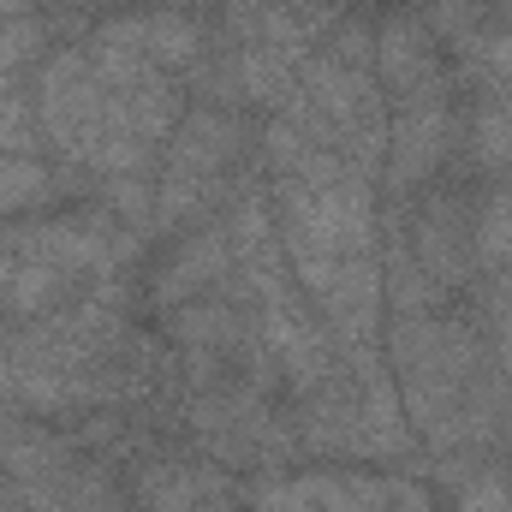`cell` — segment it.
<instances>
[{
  "label": "cell",
  "mask_w": 512,
  "mask_h": 512,
  "mask_svg": "<svg viewBox=\"0 0 512 512\" xmlns=\"http://www.w3.org/2000/svg\"><path fill=\"white\" fill-rule=\"evenodd\" d=\"M54 197V173L36 155H0V215L42 209Z\"/></svg>",
  "instance_id": "e0dca14e"
},
{
  "label": "cell",
  "mask_w": 512,
  "mask_h": 512,
  "mask_svg": "<svg viewBox=\"0 0 512 512\" xmlns=\"http://www.w3.org/2000/svg\"><path fill=\"white\" fill-rule=\"evenodd\" d=\"M501 310H507V322H512V268H507V280H501Z\"/></svg>",
  "instance_id": "f546056e"
},
{
  "label": "cell",
  "mask_w": 512,
  "mask_h": 512,
  "mask_svg": "<svg viewBox=\"0 0 512 512\" xmlns=\"http://www.w3.org/2000/svg\"><path fill=\"white\" fill-rule=\"evenodd\" d=\"M304 441L322 447V453H370V435H364V393L346 382L310 387V405H304Z\"/></svg>",
  "instance_id": "ba28073f"
},
{
  "label": "cell",
  "mask_w": 512,
  "mask_h": 512,
  "mask_svg": "<svg viewBox=\"0 0 512 512\" xmlns=\"http://www.w3.org/2000/svg\"><path fill=\"white\" fill-rule=\"evenodd\" d=\"M143 48H149V66H155V72H179V66L197 60L203 36H197V24L179 18V12H143Z\"/></svg>",
  "instance_id": "9a60e30c"
},
{
  "label": "cell",
  "mask_w": 512,
  "mask_h": 512,
  "mask_svg": "<svg viewBox=\"0 0 512 512\" xmlns=\"http://www.w3.org/2000/svg\"><path fill=\"white\" fill-rule=\"evenodd\" d=\"M465 48H471V60H477V72H483V78L512 84V30H495V36H465Z\"/></svg>",
  "instance_id": "cb8c5ba5"
},
{
  "label": "cell",
  "mask_w": 512,
  "mask_h": 512,
  "mask_svg": "<svg viewBox=\"0 0 512 512\" xmlns=\"http://www.w3.org/2000/svg\"><path fill=\"white\" fill-rule=\"evenodd\" d=\"M262 340H268V352L280 358V370L292 376V387H322L334 376V346H328V334L286 298V304H268L262 310Z\"/></svg>",
  "instance_id": "277c9868"
},
{
  "label": "cell",
  "mask_w": 512,
  "mask_h": 512,
  "mask_svg": "<svg viewBox=\"0 0 512 512\" xmlns=\"http://www.w3.org/2000/svg\"><path fill=\"white\" fill-rule=\"evenodd\" d=\"M161 6H185V0H161Z\"/></svg>",
  "instance_id": "1f68e13d"
},
{
  "label": "cell",
  "mask_w": 512,
  "mask_h": 512,
  "mask_svg": "<svg viewBox=\"0 0 512 512\" xmlns=\"http://www.w3.org/2000/svg\"><path fill=\"white\" fill-rule=\"evenodd\" d=\"M179 340L191 346V352H215L221 340H233V316H227V304H179Z\"/></svg>",
  "instance_id": "7402d4cb"
},
{
  "label": "cell",
  "mask_w": 512,
  "mask_h": 512,
  "mask_svg": "<svg viewBox=\"0 0 512 512\" xmlns=\"http://www.w3.org/2000/svg\"><path fill=\"white\" fill-rule=\"evenodd\" d=\"M322 304H328V322H334L340 346L358 352V364H370V346H376V328H382V268H376V256L346 262V274L334 280V292Z\"/></svg>",
  "instance_id": "5b68a950"
},
{
  "label": "cell",
  "mask_w": 512,
  "mask_h": 512,
  "mask_svg": "<svg viewBox=\"0 0 512 512\" xmlns=\"http://www.w3.org/2000/svg\"><path fill=\"white\" fill-rule=\"evenodd\" d=\"M233 78H239V90H245L251 102L286 108V102H292V90H298V60H286V54H280V48H268V42H245V54H239V66H233Z\"/></svg>",
  "instance_id": "7c38bea8"
},
{
  "label": "cell",
  "mask_w": 512,
  "mask_h": 512,
  "mask_svg": "<svg viewBox=\"0 0 512 512\" xmlns=\"http://www.w3.org/2000/svg\"><path fill=\"white\" fill-rule=\"evenodd\" d=\"M417 262L435 286H453L465 274V245H459V227H453V203H429L423 221H417Z\"/></svg>",
  "instance_id": "8fae6325"
},
{
  "label": "cell",
  "mask_w": 512,
  "mask_h": 512,
  "mask_svg": "<svg viewBox=\"0 0 512 512\" xmlns=\"http://www.w3.org/2000/svg\"><path fill=\"white\" fill-rule=\"evenodd\" d=\"M197 471H185V465H155V471H143V483H137V501L143 512H197Z\"/></svg>",
  "instance_id": "ac0fdd59"
},
{
  "label": "cell",
  "mask_w": 512,
  "mask_h": 512,
  "mask_svg": "<svg viewBox=\"0 0 512 512\" xmlns=\"http://www.w3.org/2000/svg\"><path fill=\"white\" fill-rule=\"evenodd\" d=\"M66 280H72V274H60V268H48V262H18V274L0 286V310H12V316H24V322H42V316L60 304Z\"/></svg>",
  "instance_id": "5bb4252c"
},
{
  "label": "cell",
  "mask_w": 512,
  "mask_h": 512,
  "mask_svg": "<svg viewBox=\"0 0 512 512\" xmlns=\"http://www.w3.org/2000/svg\"><path fill=\"white\" fill-rule=\"evenodd\" d=\"M239 155V126L227 114H185L167 149V179H191V185H215V173Z\"/></svg>",
  "instance_id": "52a82bcc"
},
{
  "label": "cell",
  "mask_w": 512,
  "mask_h": 512,
  "mask_svg": "<svg viewBox=\"0 0 512 512\" xmlns=\"http://www.w3.org/2000/svg\"><path fill=\"white\" fill-rule=\"evenodd\" d=\"M0 465L18 483H48V477H60V447H54V435L30 429L18 417H0Z\"/></svg>",
  "instance_id": "4fadbf2b"
},
{
  "label": "cell",
  "mask_w": 512,
  "mask_h": 512,
  "mask_svg": "<svg viewBox=\"0 0 512 512\" xmlns=\"http://www.w3.org/2000/svg\"><path fill=\"white\" fill-rule=\"evenodd\" d=\"M36 114L54 149H66L72 161H90L96 143H102V114H108V96L84 60V48H66L42 66V84H36Z\"/></svg>",
  "instance_id": "7a4b0ae2"
},
{
  "label": "cell",
  "mask_w": 512,
  "mask_h": 512,
  "mask_svg": "<svg viewBox=\"0 0 512 512\" xmlns=\"http://www.w3.org/2000/svg\"><path fill=\"white\" fill-rule=\"evenodd\" d=\"M108 203H114V215H126L131 227H149V191H143V179H137V173H126V179H114Z\"/></svg>",
  "instance_id": "83f0119b"
},
{
  "label": "cell",
  "mask_w": 512,
  "mask_h": 512,
  "mask_svg": "<svg viewBox=\"0 0 512 512\" xmlns=\"http://www.w3.org/2000/svg\"><path fill=\"white\" fill-rule=\"evenodd\" d=\"M251 507L256 512H316V501H310L304 483H256Z\"/></svg>",
  "instance_id": "4316f807"
},
{
  "label": "cell",
  "mask_w": 512,
  "mask_h": 512,
  "mask_svg": "<svg viewBox=\"0 0 512 512\" xmlns=\"http://www.w3.org/2000/svg\"><path fill=\"white\" fill-rule=\"evenodd\" d=\"M310 489L316 512H387V483L376 477H334V471H310L298 477Z\"/></svg>",
  "instance_id": "2e32d148"
},
{
  "label": "cell",
  "mask_w": 512,
  "mask_h": 512,
  "mask_svg": "<svg viewBox=\"0 0 512 512\" xmlns=\"http://www.w3.org/2000/svg\"><path fill=\"white\" fill-rule=\"evenodd\" d=\"M477 161L489 173H512V102H489L477 114Z\"/></svg>",
  "instance_id": "44dd1931"
},
{
  "label": "cell",
  "mask_w": 512,
  "mask_h": 512,
  "mask_svg": "<svg viewBox=\"0 0 512 512\" xmlns=\"http://www.w3.org/2000/svg\"><path fill=\"white\" fill-rule=\"evenodd\" d=\"M387 292H393L399 316H429V304H435V292H441V286L423 274V262H417V256L393 245V256H387Z\"/></svg>",
  "instance_id": "d6986e66"
},
{
  "label": "cell",
  "mask_w": 512,
  "mask_h": 512,
  "mask_svg": "<svg viewBox=\"0 0 512 512\" xmlns=\"http://www.w3.org/2000/svg\"><path fill=\"white\" fill-rule=\"evenodd\" d=\"M227 268H233V239H227V227H203V233H191V239L179 245V256L161 268L155 304H185V298L209 292Z\"/></svg>",
  "instance_id": "9c48e42d"
},
{
  "label": "cell",
  "mask_w": 512,
  "mask_h": 512,
  "mask_svg": "<svg viewBox=\"0 0 512 512\" xmlns=\"http://www.w3.org/2000/svg\"><path fill=\"white\" fill-rule=\"evenodd\" d=\"M6 346H12V340H6V322H0V358H6Z\"/></svg>",
  "instance_id": "4dcf8cb0"
},
{
  "label": "cell",
  "mask_w": 512,
  "mask_h": 512,
  "mask_svg": "<svg viewBox=\"0 0 512 512\" xmlns=\"http://www.w3.org/2000/svg\"><path fill=\"white\" fill-rule=\"evenodd\" d=\"M376 78L387 90H399V102L417 96V90H435V42L411 12H387L382 18V30H376Z\"/></svg>",
  "instance_id": "8992f818"
},
{
  "label": "cell",
  "mask_w": 512,
  "mask_h": 512,
  "mask_svg": "<svg viewBox=\"0 0 512 512\" xmlns=\"http://www.w3.org/2000/svg\"><path fill=\"white\" fill-rule=\"evenodd\" d=\"M30 143H36L30 108L6 90V96H0V155H30Z\"/></svg>",
  "instance_id": "d4e9b609"
},
{
  "label": "cell",
  "mask_w": 512,
  "mask_h": 512,
  "mask_svg": "<svg viewBox=\"0 0 512 512\" xmlns=\"http://www.w3.org/2000/svg\"><path fill=\"white\" fill-rule=\"evenodd\" d=\"M36 54H42V24L36 18H0V78L30 66Z\"/></svg>",
  "instance_id": "603a6c76"
},
{
  "label": "cell",
  "mask_w": 512,
  "mask_h": 512,
  "mask_svg": "<svg viewBox=\"0 0 512 512\" xmlns=\"http://www.w3.org/2000/svg\"><path fill=\"white\" fill-rule=\"evenodd\" d=\"M84 60H90V72H96L102 90H131V84L155 78L149 48H143V18H108L84 42Z\"/></svg>",
  "instance_id": "30bf717a"
},
{
  "label": "cell",
  "mask_w": 512,
  "mask_h": 512,
  "mask_svg": "<svg viewBox=\"0 0 512 512\" xmlns=\"http://www.w3.org/2000/svg\"><path fill=\"white\" fill-rule=\"evenodd\" d=\"M447 155V96L441 84L435 90H417L399 102L393 126H387V185H423Z\"/></svg>",
  "instance_id": "3957f363"
},
{
  "label": "cell",
  "mask_w": 512,
  "mask_h": 512,
  "mask_svg": "<svg viewBox=\"0 0 512 512\" xmlns=\"http://www.w3.org/2000/svg\"><path fill=\"white\" fill-rule=\"evenodd\" d=\"M477 256L483 262H512V179L477 209Z\"/></svg>",
  "instance_id": "ffe728a7"
},
{
  "label": "cell",
  "mask_w": 512,
  "mask_h": 512,
  "mask_svg": "<svg viewBox=\"0 0 512 512\" xmlns=\"http://www.w3.org/2000/svg\"><path fill=\"white\" fill-rule=\"evenodd\" d=\"M280 251L310 298H328L346 262L376 256V197L358 167L334 179H280Z\"/></svg>",
  "instance_id": "6da1fadb"
},
{
  "label": "cell",
  "mask_w": 512,
  "mask_h": 512,
  "mask_svg": "<svg viewBox=\"0 0 512 512\" xmlns=\"http://www.w3.org/2000/svg\"><path fill=\"white\" fill-rule=\"evenodd\" d=\"M459 512H512L507 477H495V471H477V477L465 483V495H459Z\"/></svg>",
  "instance_id": "484cf974"
},
{
  "label": "cell",
  "mask_w": 512,
  "mask_h": 512,
  "mask_svg": "<svg viewBox=\"0 0 512 512\" xmlns=\"http://www.w3.org/2000/svg\"><path fill=\"white\" fill-rule=\"evenodd\" d=\"M30 6H36V0H0V18H24Z\"/></svg>",
  "instance_id": "f1b7e54d"
}]
</instances>
